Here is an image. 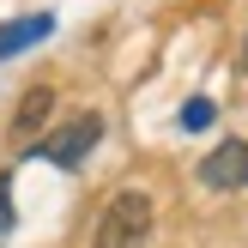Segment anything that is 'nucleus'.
<instances>
[{
  "mask_svg": "<svg viewBox=\"0 0 248 248\" xmlns=\"http://www.w3.org/2000/svg\"><path fill=\"white\" fill-rule=\"evenodd\" d=\"M97 140H103V115H79V121H67V127L43 145V157H48V164H79Z\"/></svg>",
  "mask_w": 248,
  "mask_h": 248,
  "instance_id": "3",
  "label": "nucleus"
},
{
  "mask_svg": "<svg viewBox=\"0 0 248 248\" xmlns=\"http://www.w3.org/2000/svg\"><path fill=\"white\" fill-rule=\"evenodd\" d=\"M242 73H248V43H242Z\"/></svg>",
  "mask_w": 248,
  "mask_h": 248,
  "instance_id": "8",
  "label": "nucleus"
},
{
  "mask_svg": "<svg viewBox=\"0 0 248 248\" xmlns=\"http://www.w3.org/2000/svg\"><path fill=\"white\" fill-rule=\"evenodd\" d=\"M145 236H152V194L121 188L115 200L103 206V224H97L91 248H145Z\"/></svg>",
  "mask_w": 248,
  "mask_h": 248,
  "instance_id": "1",
  "label": "nucleus"
},
{
  "mask_svg": "<svg viewBox=\"0 0 248 248\" xmlns=\"http://www.w3.org/2000/svg\"><path fill=\"white\" fill-rule=\"evenodd\" d=\"M212 115H218V109L206 103V97H194V103L182 109V127H188V133H200V127H212Z\"/></svg>",
  "mask_w": 248,
  "mask_h": 248,
  "instance_id": "6",
  "label": "nucleus"
},
{
  "mask_svg": "<svg viewBox=\"0 0 248 248\" xmlns=\"http://www.w3.org/2000/svg\"><path fill=\"white\" fill-rule=\"evenodd\" d=\"M48 109H55V91H48V85H36V91L18 103V115H12V133H18V140H24V133H36V127L48 121Z\"/></svg>",
  "mask_w": 248,
  "mask_h": 248,
  "instance_id": "5",
  "label": "nucleus"
},
{
  "mask_svg": "<svg viewBox=\"0 0 248 248\" xmlns=\"http://www.w3.org/2000/svg\"><path fill=\"white\" fill-rule=\"evenodd\" d=\"M200 182L218 188V194L248 188V140H224L218 152H206V157H200Z\"/></svg>",
  "mask_w": 248,
  "mask_h": 248,
  "instance_id": "2",
  "label": "nucleus"
},
{
  "mask_svg": "<svg viewBox=\"0 0 248 248\" xmlns=\"http://www.w3.org/2000/svg\"><path fill=\"white\" fill-rule=\"evenodd\" d=\"M6 200H12V176H0V230L12 224V206H6Z\"/></svg>",
  "mask_w": 248,
  "mask_h": 248,
  "instance_id": "7",
  "label": "nucleus"
},
{
  "mask_svg": "<svg viewBox=\"0 0 248 248\" xmlns=\"http://www.w3.org/2000/svg\"><path fill=\"white\" fill-rule=\"evenodd\" d=\"M48 31H55V18H48V12H36V18H18V24H6V31H0V61H6V55H18V48H31V43H43Z\"/></svg>",
  "mask_w": 248,
  "mask_h": 248,
  "instance_id": "4",
  "label": "nucleus"
}]
</instances>
